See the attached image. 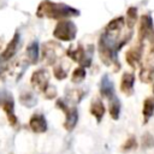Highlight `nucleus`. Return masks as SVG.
Wrapping results in <instances>:
<instances>
[{
	"label": "nucleus",
	"instance_id": "a211bd4d",
	"mask_svg": "<svg viewBox=\"0 0 154 154\" xmlns=\"http://www.w3.org/2000/svg\"><path fill=\"white\" fill-rule=\"evenodd\" d=\"M142 114H143V119L144 123H147L154 114V97H147L143 102V107H142Z\"/></svg>",
	"mask_w": 154,
	"mask_h": 154
},
{
	"label": "nucleus",
	"instance_id": "f257e3e1",
	"mask_svg": "<svg viewBox=\"0 0 154 154\" xmlns=\"http://www.w3.org/2000/svg\"><path fill=\"white\" fill-rule=\"evenodd\" d=\"M81 14L79 10L63 4V2H53L51 0H42L36 10V16L38 18H48L55 20L70 19L78 17Z\"/></svg>",
	"mask_w": 154,
	"mask_h": 154
},
{
	"label": "nucleus",
	"instance_id": "4be33fe9",
	"mask_svg": "<svg viewBox=\"0 0 154 154\" xmlns=\"http://www.w3.org/2000/svg\"><path fill=\"white\" fill-rule=\"evenodd\" d=\"M19 100H20V103L26 106V107H32L37 101L34 93H31L29 90H25L24 93H22L20 96H19Z\"/></svg>",
	"mask_w": 154,
	"mask_h": 154
},
{
	"label": "nucleus",
	"instance_id": "dca6fc26",
	"mask_svg": "<svg viewBox=\"0 0 154 154\" xmlns=\"http://www.w3.org/2000/svg\"><path fill=\"white\" fill-rule=\"evenodd\" d=\"M100 95L105 99H111L116 94H114V87H113V82L109 79V77L107 75H103L100 79Z\"/></svg>",
	"mask_w": 154,
	"mask_h": 154
},
{
	"label": "nucleus",
	"instance_id": "0eeeda50",
	"mask_svg": "<svg viewBox=\"0 0 154 154\" xmlns=\"http://www.w3.org/2000/svg\"><path fill=\"white\" fill-rule=\"evenodd\" d=\"M138 25V42L143 43L146 40H149L154 35V23L150 14H142L140 18Z\"/></svg>",
	"mask_w": 154,
	"mask_h": 154
},
{
	"label": "nucleus",
	"instance_id": "ddd939ff",
	"mask_svg": "<svg viewBox=\"0 0 154 154\" xmlns=\"http://www.w3.org/2000/svg\"><path fill=\"white\" fill-rule=\"evenodd\" d=\"M29 126H30V129L34 132L41 134V132H45L47 130V120H46V118H45L43 114H41V113H34L30 117Z\"/></svg>",
	"mask_w": 154,
	"mask_h": 154
},
{
	"label": "nucleus",
	"instance_id": "393cba45",
	"mask_svg": "<svg viewBox=\"0 0 154 154\" xmlns=\"http://www.w3.org/2000/svg\"><path fill=\"white\" fill-rule=\"evenodd\" d=\"M43 95L47 97V99H54L57 96V89L52 85H48L47 89L43 91Z\"/></svg>",
	"mask_w": 154,
	"mask_h": 154
},
{
	"label": "nucleus",
	"instance_id": "5701e85b",
	"mask_svg": "<svg viewBox=\"0 0 154 154\" xmlns=\"http://www.w3.org/2000/svg\"><path fill=\"white\" fill-rule=\"evenodd\" d=\"M85 76H87L85 69L82 67V66H78V67H76V69L72 71V73H71V82L75 83V84H79V83H82V82L84 81Z\"/></svg>",
	"mask_w": 154,
	"mask_h": 154
},
{
	"label": "nucleus",
	"instance_id": "6e6552de",
	"mask_svg": "<svg viewBox=\"0 0 154 154\" xmlns=\"http://www.w3.org/2000/svg\"><path fill=\"white\" fill-rule=\"evenodd\" d=\"M49 78H51L49 73L46 69H37L32 72V75L30 77V83L34 89L43 93L47 89V87L49 85Z\"/></svg>",
	"mask_w": 154,
	"mask_h": 154
},
{
	"label": "nucleus",
	"instance_id": "7ed1b4c3",
	"mask_svg": "<svg viewBox=\"0 0 154 154\" xmlns=\"http://www.w3.org/2000/svg\"><path fill=\"white\" fill-rule=\"evenodd\" d=\"M76 35H77V26L70 19L59 20L53 29V37L58 41L70 42L76 38Z\"/></svg>",
	"mask_w": 154,
	"mask_h": 154
},
{
	"label": "nucleus",
	"instance_id": "a878e982",
	"mask_svg": "<svg viewBox=\"0 0 154 154\" xmlns=\"http://www.w3.org/2000/svg\"><path fill=\"white\" fill-rule=\"evenodd\" d=\"M137 147V143H136V140L135 137H130L128 138V141L125 142V144L123 146V149L124 150H129V149H134Z\"/></svg>",
	"mask_w": 154,
	"mask_h": 154
},
{
	"label": "nucleus",
	"instance_id": "bb28decb",
	"mask_svg": "<svg viewBox=\"0 0 154 154\" xmlns=\"http://www.w3.org/2000/svg\"><path fill=\"white\" fill-rule=\"evenodd\" d=\"M150 53L154 54V35H153V37H152V49H150Z\"/></svg>",
	"mask_w": 154,
	"mask_h": 154
},
{
	"label": "nucleus",
	"instance_id": "aec40b11",
	"mask_svg": "<svg viewBox=\"0 0 154 154\" xmlns=\"http://www.w3.org/2000/svg\"><path fill=\"white\" fill-rule=\"evenodd\" d=\"M67 73H69V65L67 64H64V63H58V64H54L53 66V75L54 77L58 79V81H63L67 77Z\"/></svg>",
	"mask_w": 154,
	"mask_h": 154
},
{
	"label": "nucleus",
	"instance_id": "6ab92c4d",
	"mask_svg": "<svg viewBox=\"0 0 154 154\" xmlns=\"http://www.w3.org/2000/svg\"><path fill=\"white\" fill-rule=\"evenodd\" d=\"M124 19H125V24H126L128 29H129V30H132L134 26H135V24H136L137 20H138V12H137V8L134 7V6L129 7L128 11H126V16H125Z\"/></svg>",
	"mask_w": 154,
	"mask_h": 154
},
{
	"label": "nucleus",
	"instance_id": "2eb2a0df",
	"mask_svg": "<svg viewBox=\"0 0 154 154\" xmlns=\"http://www.w3.org/2000/svg\"><path fill=\"white\" fill-rule=\"evenodd\" d=\"M25 59L29 64H37L40 59V45L37 40L31 41L25 49Z\"/></svg>",
	"mask_w": 154,
	"mask_h": 154
},
{
	"label": "nucleus",
	"instance_id": "f3484780",
	"mask_svg": "<svg viewBox=\"0 0 154 154\" xmlns=\"http://www.w3.org/2000/svg\"><path fill=\"white\" fill-rule=\"evenodd\" d=\"M105 106H103V102L101 101V99H95L91 103H90V113L91 116L96 119L97 123L101 122V119L103 118V114H105Z\"/></svg>",
	"mask_w": 154,
	"mask_h": 154
},
{
	"label": "nucleus",
	"instance_id": "423d86ee",
	"mask_svg": "<svg viewBox=\"0 0 154 154\" xmlns=\"http://www.w3.org/2000/svg\"><path fill=\"white\" fill-rule=\"evenodd\" d=\"M0 107L7 116V119L11 125L17 124V117L14 114V100L12 94L6 89H0Z\"/></svg>",
	"mask_w": 154,
	"mask_h": 154
},
{
	"label": "nucleus",
	"instance_id": "cd10ccee",
	"mask_svg": "<svg viewBox=\"0 0 154 154\" xmlns=\"http://www.w3.org/2000/svg\"><path fill=\"white\" fill-rule=\"evenodd\" d=\"M153 94H154V85H153Z\"/></svg>",
	"mask_w": 154,
	"mask_h": 154
},
{
	"label": "nucleus",
	"instance_id": "4468645a",
	"mask_svg": "<svg viewBox=\"0 0 154 154\" xmlns=\"http://www.w3.org/2000/svg\"><path fill=\"white\" fill-rule=\"evenodd\" d=\"M138 77H140V81L146 84H149L154 81V63H152L149 58H148V61L143 66H141Z\"/></svg>",
	"mask_w": 154,
	"mask_h": 154
},
{
	"label": "nucleus",
	"instance_id": "1a4fd4ad",
	"mask_svg": "<svg viewBox=\"0 0 154 154\" xmlns=\"http://www.w3.org/2000/svg\"><path fill=\"white\" fill-rule=\"evenodd\" d=\"M141 59H142V45L140 47L138 46L131 47L125 53V60H126L128 65L131 66L132 69L140 67Z\"/></svg>",
	"mask_w": 154,
	"mask_h": 154
},
{
	"label": "nucleus",
	"instance_id": "f8f14e48",
	"mask_svg": "<svg viewBox=\"0 0 154 154\" xmlns=\"http://www.w3.org/2000/svg\"><path fill=\"white\" fill-rule=\"evenodd\" d=\"M134 85H135V75L132 72H124L120 78V91L126 95L130 96L134 94Z\"/></svg>",
	"mask_w": 154,
	"mask_h": 154
},
{
	"label": "nucleus",
	"instance_id": "b1692460",
	"mask_svg": "<svg viewBox=\"0 0 154 154\" xmlns=\"http://www.w3.org/2000/svg\"><path fill=\"white\" fill-rule=\"evenodd\" d=\"M142 147L143 148H149V147H153V144H154V140H153V136L150 135V134H144L143 136H142Z\"/></svg>",
	"mask_w": 154,
	"mask_h": 154
},
{
	"label": "nucleus",
	"instance_id": "20e7f679",
	"mask_svg": "<svg viewBox=\"0 0 154 154\" xmlns=\"http://www.w3.org/2000/svg\"><path fill=\"white\" fill-rule=\"evenodd\" d=\"M55 106L61 109L65 113V120H64V128L67 131H71L75 129L77 122H78V111L75 106H71L66 102L64 99H58L55 102Z\"/></svg>",
	"mask_w": 154,
	"mask_h": 154
},
{
	"label": "nucleus",
	"instance_id": "f03ea898",
	"mask_svg": "<svg viewBox=\"0 0 154 154\" xmlns=\"http://www.w3.org/2000/svg\"><path fill=\"white\" fill-rule=\"evenodd\" d=\"M93 52H94V47L93 46H88L87 48H84L82 45H78L77 47H69L66 49V55L71 60L77 63L79 66L87 69V67H89L91 65Z\"/></svg>",
	"mask_w": 154,
	"mask_h": 154
},
{
	"label": "nucleus",
	"instance_id": "9b49d317",
	"mask_svg": "<svg viewBox=\"0 0 154 154\" xmlns=\"http://www.w3.org/2000/svg\"><path fill=\"white\" fill-rule=\"evenodd\" d=\"M124 25H125L124 17H122V16L116 17V18L111 19L107 23V25L105 26L103 32H106V34H108L111 36H114V37H119V34H120L122 29L124 28Z\"/></svg>",
	"mask_w": 154,
	"mask_h": 154
},
{
	"label": "nucleus",
	"instance_id": "412c9836",
	"mask_svg": "<svg viewBox=\"0 0 154 154\" xmlns=\"http://www.w3.org/2000/svg\"><path fill=\"white\" fill-rule=\"evenodd\" d=\"M109 103H108V111H109V116L114 119V120H117L118 118H119V116H120V101H119V99L114 95L113 97H111L109 100Z\"/></svg>",
	"mask_w": 154,
	"mask_h": 154
},
{
	"label": "nucleus",
	"instance_id": "39448f33",
	"mask_svg": "<svg viewBox=\"0 0 154 154\" xmlns=\"http://www.w3.org/2000/svg\"><path fill=\"white\" fill-rule=\"evenodd\" d=\"M63 49L61 46L54 41H47L41 48L42 60L46 65H54L61 57Z\"/></svg>",
	"mask_w": 154,
	"mask_h": 154
},
{
	"label": "nucleus",
	"instance_id": "9d476101",
	"mask_svg": "<svg viewBox=\"0 0 154 154\" xmlns=\"http://www.w3.org/2000/svg\"><path fill=\"white\" fill-rule=\"evenodd\" d=\"M19 42H20V34L18 31L14 32V35L12 36V38L10 40V42L6 45L4 52L1 53V60L5 61V60H10L17 52V48L19 46Z\"/></svg>",
	"mask_w": 154,
	"mask_h": 154
}]
</instances>
